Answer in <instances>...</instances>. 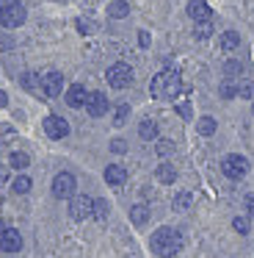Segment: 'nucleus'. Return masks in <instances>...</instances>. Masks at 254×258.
Here are the masks:
<instances>
[{
    "instance_id": "obj_1",
    "label": "nucleus",
    "mask_w": 254,
    "mask_h": 258,
    "mask_svg": "<svg viewBox=\"0 0 254 258\" xmlns=\"http://www.w3.org/2000/svg\"><path fill=\"white\" fill-rule=\"evenodd\" d=\"M149 92H152V97H158V100H174L182 92L180 73H177V70H163V73H158L152 78V84H149Z\"/></svg>"
},
{
    "instance_id": "obj_2",
    "label": "nucleus",
    "mask_w": 254,
    "mask_h": 258,
    "mask_svg": "<svg viewBox=\"0 0 254 258\" xmlns=\"http://www.w3.org/2000/svg\"><path fill=\"white\" fill-rule=\"evenodd\" d=\"M152 252L155 255H163V258H171V255H177L180 252V247H182V236H180V230H174V228H158L152 233Z\"/></svg>"
},
{
    "instance_id": "obj_3",
    "label": "nucleus",
    "mask_w": 254,
    "mask_h": 258,
    "mask_svg": "<svg viewBox=\"0 0 254 258\" xmlns=\"http://www.w3.org/2000/svg\"><path fill=\"white\" fill-rule=\"evenodd\" d=\"M105 78H108V84L113 86V89H127V86L133 84V67L124 64V61H116V64L108 67Z\"/></svg>"
},
{
    "instance_id": "obj_4",
    "label": "nucleus",
    "mask_w": 254,
    "mask_h": 258,
    "mask_svg": "<svg viewBox=\"0 0 254 258\" xmlns=\"http://www.w3.org/2000/svg\"><path fill=\"white\" fill-rule=\"evenodd\" d=\"M77 191V180L72 172H58L53 178V195L58 197V200H72Z\"/></svg>"
},
{
    "instance_id": "obj_5",
    "label": "nucleus",
    "mask_w": 254,
    "mask_h": 258,
    "mask_svg": "<svg viewBox=\"0 0 254 258\" xmlns=\"http://www.w3.org/2000/svg\"><path fill=\"white\" fill-rule=\"evenodd\" d=\"M221 172L229 180H240V178H246V172H248V161L243 156H226L224 161H221Z\"/></svg>"
},
{
    "instance_id": "obj_6",
    "label": "nucleus",
    "mask_w": 254,
    "mask_h": 258,
    "mask_svg": "<svg viewBox=\"0 0 254 258\" xmlns=\"http://www.w3.org/2000/svg\"><path fill=\"white\" fill-rule=\"evenodd\" d=\"M69 214H72V219H77V222L94 217V200L86 197V195H75L69 200Z\"/></svg>"
},
{
    "instance_id": "obj_7",
    "label": "nucleus",
    "mask_w": 254,
    "mask_h": 258,
    "mask_svg": "<svg viewBox=\"0 0 254 258\" xmlns=\"http://www.w3.org/2000/svg\"><path fill=\"white\" fill-rule=\"evenodd\" d=\"M64 92V75L50 70V73L42 75V95L44 97H58Z\"/></svg>"
},
{
    "instance_id": "obj_8",
    "label": "nucleus",
    "mask_w": 254,
    "mask_h": 258,
    "mask_svg": "<svg viewBox=\"0 0 254 258\" xmlns=\"http://www.w3.org/2000/svg\"><path fill=\"white\" fill-rule=\"evenodd\" d=\"M25 6H11V9H3V12H0V25H3V28H20L22 23H25Z\"/></svg>"
},
{
    "instance_id": "obj_9",
    "label": "nucleus",
    "mask_w": 254,
    "mask_h": 258,
    "mask_svg": "<svg viewBox=\"0 0 254 258\" xmlns=\"http://www.w3.org/2000/svg\"><path fill=\"white\" fill-rule=\"evenodd\" d=\"M108 108H110V103H108V97L102 95V92H91L88 95V100H86V111H88V117H105L108 114Z\"/></svg>"
},
{
    "instance_id": "obj_10",
    "label": "nucleus",
    "mask_w": 254,
    "mask_h": 258,
    "mask_svg": "<svg viewBox=\"0 0 254 258\" xmlns=\"http://www.w3.org/2000/svg\"><path fill=\"white\" fill-rule=\"evenodd\" d=\"M44 134L50 136V139H64V136H69V122H66L64 117H47L44 119Z\"/></svg>"
},
{
    "instance_id": "obj_11",
    "label": "nucleus",
    "mask_w": 254,
    "mask_h": 258,
    "mask_svg": "<svg viewBox=\"0 0 254 258\" xmlns=\"http://www.w3.org/2000/svg\"><path fill=\"white\" fill-rule=\"evenodd\" d=\"M0 250L3 252H20L22 250V233L14 228H6V233L0 236Z\"/></svg>"
},
{
    "instance_id": "obj_12",
    "label": "nucleus",
    "mask_w": 254,
    "mask_h": 258,
    "mask_svg": "<svg viewBox=\"0 0 254 258\" xmlns=\"http://www.w3.org/2000/svg\"><path fill=\"white\" fill-rule=\"evenodd\" d=\"M86 100H88L86 86L72 84L69 89H66V106H69V108H86Z\"/></svg>"
},
{
    "instance_id": "obj_13",
    "label": "nucleus",
    "mask_w": 254,
    "mask_h": 258,
    "mask_svg": "<svg viewBox=\"0 0 254 258\" xmlns=\"http://www.w3.org/2000/svg\"><path fill=\"white\" fill-rule=\"evenodd\" d=\"M188 17H191L193 23H207V20L213 17V12H210V6L204 0H191V3H188Z\"/></svg>"
},
{
    "instance_id": "obj_14",
    "label": "nucleus",
    "mask_w": 254,
    "mask_h": 258,
    "mask_svg": "<svg viewBox=\"0 0 254 258\" xmlns=\"http://www.w3.org/2000/svg\"><path fill=\"white\" fill-rule=\"evenodd\" d=\"M124 180H127V169L121 167V164H108V167H105V183L124 186Z\"/></svg>"
},
{
    "instance_id": "obj_15",
    "label": "nucleus",
    "mask_w": 254,
    "mask_h": 258,
    "mask_svg": "<svg viewBox=\"0 0 254 258\" xmlns=\"http://www.w3.org/2000/svg\"><path fill=\"white\" fill-rule=\"evenodd\" d=\"M158 134H160V128H158L155 119H141V125H138V136H141V139L155 142V139H158Z\"/></svg>"
},
{
    "instance_id": "obj_16",
    "label": "nucleus",
    "mask_w": 254,
    "mask_h": 258,
    "mask_svg": "<svg viewBox=\"0 0 254 258\" xmlns=\"http://www.w3.org/2000/svg\"><path fill=\"white\" fill-rule=\"evenodd\" d=\"M155 178H158L160 183H174V180H177V169H174V164L163 161L158 169H155Z\"/></svg>"
},
{
    "instance_id": "obj_17",
    "label": "nucleus",
    "mask_w": 254,
    "mask_h": 258,
    "mask_svg": "<svg viewBox=\"0 0 254 258\" xmlns=\"http://www.w3.org/2000/svg\"><path fill=\"white\" fill-rule=\"evenodd\" d=\"M130 222L136 225V228H144V225L149 222V208L141 206V203H138V206H133L130 208Z\"/></svg>"
},
{
    "instance_id": "obj_18",
    "label": "nucleus",
    "mask_w": 254,
    "mask_h": 258,
    "mask_svg": "<svg viewBox=\"0 0 254 258\" xmlns=\"http://www.w3.org/2000/svg\"><path fill=\"white\" fill-rule=\"evenodd\" d=\"M9 167L11 169H20V172H22V169L31 167V156H28V153H22V150H14L9 156Z\"/></svg>"
},
{
    "instance_id": "obj_19",
    "label": "nucleus",
    "mask_w": 254,
    "mask_h": 258,
    "mask_svg": "<svg viewBox=\"0 0 254 258\" xmlns=\"http://www.w3.org/2000/svg\"><path fill=\"white\" fill-rule=\"evenodd\" d=\"M108 14L113 20H124L127 14H130V3H127V0H113V3L108 6Z\"/></svg>"
},
{
    "instance_id": "obj_20",
    "label": "nucleus",
    "mask_w": 254,
    "mask_h": 258,
    "mask_svg": "<svg viewBox=\"0 0 254 258\" xmlns=\"http://www.w3.org/2000/svg\"><path fill=\"white\" fill-rule=\"evenodd\" d=\"M33 186V180L28 178V175H17L14 180H11V191H17V195H28Z\"/></svg>"
},
{
    "instance_id": "obj_21",
    "label": "nucleus",
    "mask_w": 254,
    "mask_h": 258,
    "mask_svg": "<svg viewBox=\"0 0 254 258\" xmlns=\"http://www.w3.org/2000/svg\"><path fill=\"white\" fill-rule=\"evenodd\" d=\"M237 45H240L237 31H224V34H221V47H224V50H235Z\"/></svg>"
},
{
    "instance_id": "obj_22",
    "label": "nucleus",
    "mask_w": 254,
    "mask_h": 258,
    "mask_svg": "<svg viewBox=\"0 0 254 258\" xmlns=\"http://www.w3.org/2000/svg\"><path fill=\"white\" fill-rule=\"evenodd\" d=\"M224 75L226 78H237V75H243V64L237 61V58H229V61H224Z\"/></svg>"
},
{
    "instance_id": "obj_23",
    "label": "nucleus",
    "mask_w": 254,
    "mask_h": 258,
    "mask_svg": "<svg viewBox=\"0 0 254 258\" xmlns=\"http://www.w3.org/2000/svg\"><path fill=\"white\" fill-rule=\"evenodd\" d=\"M22 86H25L28 92H42V78H36L33 73H25L22 75V81H20Z\"/></svg>"
},
{
    "instance_id": "obj_24",
    "label": "nucleus",
    "mask_w": 254,
    "mask_h": 258,
    "mask_svg": "<svg viewBox=\"0 0 254 258\" xmlns=\"http://www.w3.org/2000/svg\"><path fill=\"white\" fill-rule=\"evenodd\" d=\"M196 131L202 136H213L215 134V119L213 117H202V119H199V125H196Z\"/></svg>"
},
{
    "instance_id": "obj_25",
    "label": "nucleus",
    "mask_w": 254,
    "mask_h": 258,
    "mask_svg": "<svg viewBox=\"0 0 254 258\" xmlns=\"http://www.w3.org/2000/svg\"><path fill=\"white\" fill-rule=\"evenodd\" d=\"M193 36H196V39H210V36H213V23H196V28H193Z\"/></svg>"
},
{
    "instance_id": "obj_26",
    "label": "nucleus",
    "mask_w": 254,
    "mask_h": 258,
    "mask_svg": "<svg viewBox=\"0 0 254 258\" xmlns=\"http://www.w3.org/2000/svg\"><path fill=\"white\" fill-rule=\"evenodd\" d=\"M155 153H158L160 158H169L171 153H174V142H169V139H158V145H155Z\"/></svg>"
},
{
    "instance_id": "obj_27",
    "label": "nucleus",
    "mask_w": 254,
    "mask_h": 258,
    "mask_svg": "<svg viewBox=\"0 0 254 258\" xmlns=\"http://www.w3.org/2000/svg\"><path fill=\"white\" fill-rule=\"evenodd\" d=\"M127 117H130V106H127V103L116 106V111H113V125H124Z\"/></svg>"
},
{
    "instance_id": "obj_28",
    "label": "nucleus",
    "mask_w": 254,
    "mask_h": 258,
    "mask_svg": "<svg viewBox=\"0 0 254 258\" xmlns=\"http://www.w3.org/2000/svg\"><path fill=\"white\" fill-rule=\"evenodd\" d=\"M191 200H193L191 191H177V197H174V208H177V211H185V208L191 206Z\"/></svg>"
},
{
    "instance_id": "obj_29",
    "label": "nucleus",
    "mask_w": 254,
    "mask_h": 258,
    "mask_svg": "<svg viewBox=\"0 0 254 258\" xmlns=\"http://www.w3.org/2000/svg\"><path fill=\"white\" fill-rule=\"evenodd\" d=\"M218 95H221V97H224V100H232V97H235V95H237V86H235V84H232V81H224V84H221V86H218Z\"/></svg>"
},
{
    "instance_id": "obj_30",
    "label": "nucleus",
    "mask_w": 254,
    "mask_h": 258,
    "mask_svg": "<svg viewBox=\"0 0 254 258\" xmlns=\"http://www.w3.org/2000/svg\"><path fill=\"white\" fill-rule=\"evenodd\" d=\"M94 217H97V219H108V203H105V200H94Z\"/></svg>"
},
{
    "instance_id": "obj_31",
    "label": "nucleus",
    "mask_w": 254,
    "mask_h": 258,
    "mask_svg": "<svg viewBox=\"0 0 254 258\" xmlns=\"http://www.w3.org/2000/svg\"><path fill=\"white\" fill-rule=\"evenodd\" d=\"M232 228H235L237 233H248V230H251V225H248L246 217H235V219H232Z\"/></svg>"
},
{
    "instance_id": "obj_32",
    "label": "nucleus",
    "mask_w": 254,
    "mask_h": 258,
    "mask_svg": "<svg viewBox=\"0 0 254 258\" xmlns=\"http://www.w3.org/2000/svg\"><path fill=\"white\" fill-rule=\"evenodd\" d=\"M237 95H240V97H248V100H251V95H254V84H248V81H246V84H240V86H237Z\"/></svg>"
},
{
    "instance_id": "obj_33",
    "label": "nucleus",
    "mask_w": 254,
    "mask_h": 258,
    "mask_svg": "<svg viewBox=\"0 0 254 258\" xmlns=\"http://www.w3.org/2000/svg\"><path fill=\"white\" fill-rule=\"evenodd\" d=\"M177 114H180L182 119H191V103H177Z\"/></svg>"
},
{
    "instance_id": "obj_34",
    "label": "nucleus",
    "mask_w": 254,
    "mask_h": 258,
    "mask_svg": "<svg viewBox=\"0 0 254 258\" xmlns=\"http://www.w3.org/2000/svg\"><path fill=\"white\" fill-rule=\"evenodd\" d=\"M110 150L121 156V153H127V142L124 139H113V142H110Z\"/></svg>"
},
{
    "instance_id": "obj_35",
    "label": "nucleus",
    "mask_w": 254,
    "mask_h": 258,
    "mask_svg": "<svg viewBox=\"0 0 254 258\" xmlns=\"http://www.w3.org/2000/svg\"><path fill=\"white\" fill-rule=\"evenodd\" d=\"M22 0H0V12H3V9H11V6H20Z\"/></svg>"
},
{
    "instance_id": "obj_36",
    "label": "nucleus",
    "mask_w": 254,
    "mask_h": 258,
    "mask_svg": "<svg viewBox=\"0 0 254 258\" xmlns=\"http://www.w3.org/2000/svg\"><path fill=\"white\" fill-rule=\"evenodd\" d=\"M138 45H141V47H149V34H147V31H141V34H138Z\"/></svg>"
},
{
    "instance_id": "obj_37",
    "label": "nucleus",
    "mask_w": 254,
    "mask_h": 258,
    "mask_svg": "<svg viewBox=\"0 0 254 258\" xmlns=\"http://www.w3.org/2000/svg\"><path fill=\"white\" fill-rule=\"evenodd\" d=\"M246 211L254 217V195H248V197H246Z\"/></svg>"
},
{
    "instance_id": "obj_38",
    "label": "nucleus",
    "mask_w": 254,
    "mask_h": 258,
    "mask_svg": "<svg viewBox=\"0 0 254 258\" xmlns=\"http://www.w3.org/2000/svg\"><path fill=\"white\" fill-rule=\"evenodd\" d=\"M6 180H9V169L0 167V183H6Z\"/></svg>"
},
{
    "instance_id": "obj_39",
    "label": "nucleus",
    "mask_w": 254,
    "mask_h": 258,
    "mask_svg": "<svg viewBox=\"0 0 254 258\" xmlns=\"http://www.w3.org/2000/svg\"><path fill=\"white\" fill-rule=\"evenodd\" d=\"M3 106H9V95H6V92H0V108Z\"/></svg>"
},
{
    "instance_id": "obj_40",
    "label": "nucleus",
    "mask_w": 254,
    "mask_h": 258,
    "mask_svg": "<svg viewBox=\"0 0 254 258\" xmlns=\"http://www.w3.org/2000/svg\"><path fill=\"white\" fill-rule=\"evenodd\" d=\"M6 233V225H3V219H0V236H3Z\"/></svg>"
},
{
    "instance_id": "obj_41",
    "label": "nucleus",
    "mask_w": 254,
    "mask_h": 258,
    "mask_svg": "<svg viewBox=\"0 0 254 258\" xmlns=\"http://www.w3.org/2000/svg\"><path fill=\"white\" fill-rule=\"evenodd\" d=\"M251 114H254V106H251Z\"/></svg>"
}]
</instances>
